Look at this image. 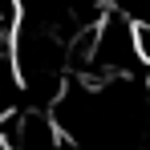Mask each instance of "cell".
I'll use <instances>...</instances> for the list:
<instances>
[{"instance_id": "cell-1", "label": "cell", "mask_w": 150, "mask_h": 150, "mask_svg": "<svg viewBox=\"0 0 150 150\" xmlns=\"http://www.w3.org/2000/svg\"><path fill=\"white\" fill-rule=\"evenodd\" d=\"M8 150H69V138L49 110H16L0 126Z\"/></svg>"}]
</instances>
